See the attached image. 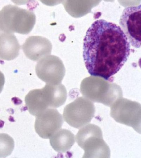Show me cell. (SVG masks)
I'll use <instances>...</instances> for the list:
<instances>
[{
    "mask_svg": "<svg viewBox=\"0 0 141 158\" xmlns=\"http://www.w3.org/2000/svg\"><path fill=\"white\" fill-rule=\"evenodd\" d=\"M130 53V43L117 24L98 19L87 31L83 57L91 76L109 80L122 68Z\"/></svg>",
    "mask_w": 141,
    "mask_h": 158,
    "instance_id": "obj_1",
    "label": "cell"
},
{
    "mask_svg": "<svg viewBox=\"0 0 141 158\" xmlns=\"http://www.w3.org/2000/svg\"><path fill=\"white\" fill-rule=\"evenodd\" d=\"M67 98V90L64 85L46 84L42 89L29 92L25 98V105L29 113L36 116L48 109L62 106Z\"/></svg>",
    "mask_w": 141,
    "mask_h": 158,
    "instance_id": "obj_2",
    "label": "cell"
},
{
    "mask_svg": "<svg viewBox=\"0 0 141 158\" xmlns=\"http://www.w3.org/2000/svg\"><path fill=\"white\" fill-rule=\"evenodd\" d=\"M92 77L84 79L81 84L80 91L84 97L111 107L116 100L123 97L122 89L118 85L99 77Z\"/></svg>",
    "mask_w": 141,
    "mask_h": 158,
    "instance_id": "obj_3",
    "label": "cell"
},
{
    "mask_svg": "<svg viewBox=\"0 0 141 158\" xmlns=\"http://www.w3.org/2000/svg\"><path fill=\"white\" fill-rule=\"evenodd\" d=\"M36 21V15L31 11L8 5L0 10V31L28 34L34 28Z\"/></svg>",
    "mask_w": 141,
    "mask_h": 158,
    "instance_id": "obj_4",
    "label": "cell"
},
{
    "mask_svg": "<svg viewBox=\"0 0 141 158\" xmlns=\"http://www.w3.org/2000/svg\"><path fill=\"white\" fill-rule=\"evenodd\" d=\"M81 128L76 139L78 145L84 150L83 158H110L111 151L104 140L101 128L94 124Z\"/></svg>",
    "mask_w": 141,
    "mask_h": 158,
    "instance_id": "obj_5",
    "label": "cell"
},
{
    "mask_svg": "<svg viewBox=\"0 0 141 158\" xmlns=\"http://www.w3.org/2000/svg\"><path fill=\"white\" fill-rule=\"evenodd\" d=\"M110 107V116L116 122L132 127L140 134V104L122 97L116 100Z\"/></svg>",
    "mask_w": 141,
    "mask_h": 158,
    "instance_id": "obj_6",
    "label": "cell"
},
{
    "mask_svg": "<svg viewBox=\"0 0 141 158\" xmlns=\"http://www.w3.org/2000/svg\"><path fill=\"white\" fill-rule=\"evenodd\" d=\"M95 113L92 102L84 97H79L66 105L63 116L67 124L73 128H79L90 123Z\"/></svg>",
    "mask_w": 141,
    "mask_h": 158,
    "instance_id": "obj_7",
    "label": "cell"
},
{
    "mask_svg": "<svg viewBox=\"0 0 141 158\" xmlns=\"http://www.w3.org/2000/svg\"><path fill=\"white\" fill-rule=\"evenodd\" d=\"M141 6L126 7L122 12L119 24L121 29L134 48L141 47Z\"/></svg>",
    "mask_w": 141,
    "mask_h": 158,
    "instance_id": "obj_8",
    "label": "cell"
},
{
    "mask_svg": "<svg viewBox=\"0 0 141 158\" xmlns=\"http://www.w3.org/2000/svg\"><path fill=\"white\" fill-rule=\"evenodd\" d=\"M36 117L35 131L43 139H50L63 124L62 115L55 109H48Z\"/></svg>",
    "mask_w": 141,
    "mask_h": 158,
    "instance_id": "obj_9",
    "label": "cell"
},
{
    "mask_svg": "<svg viewBox=\"0 0 141 158\" xmlns=\"http://www.w3.org/2000/svg\"><path fill=\"white\" fill-rule=\"evenodd\" d=\"M38 77L46 84L58 85L63 77V71L51 57L43 58L35 68Z\"/></svg>",
    "mask_w": 141,
    "mask_h": 158,
    "instance_id": "obj_10",
    "label": "cell"
},
{
    "mask_svg": "<svg viewBox=\"0 0 141 158\" xmlns=\"http://www.w3.org/2000/svg\"><path fill=\"white\" fill-rule=\"evenodd\" d=\"M22 49L27 57L36 62L50 52V44L42 37L29 36L23 44Z\"/></svg>",
    "mask_w": 141,
    "mask_h": 158,
    "instance_id": "obj_11",
    "label": "cell"
},
{
    "mask_svg": "<svg viewBox=\"0 0 141 158\" xmlns=\"http://www.w3.org/2000/svg\"><path fill=\"white\" fill-rule=\"evenodd\" d=\"M20 46L13 34L0 32V59L4 60H14L19 55Z\"/></svg>",
    "mask_w": 141,
    "mask_h": 158,
    "instance_id": "obj_12",
    "label": "cell"
},
{
    "mask_svg": "<svg viewBox=\"0 0 141 158\" xmlns=\"http://www.w3.org/2000/svg\"><path fill=\"white\" fill-rule=\"evenodd\" d=\"M74 134L66 129H60L50 138V144L58 152L68 151L75 143Z\"/></svg>",
    "mask_w": 141,
    "mask_h": 158,
    "instance_id": "obj_13",
    "label": "cell"
},
{
    "mask_svg": "<svg viewBox=\"0 0 141 158\" xmlns=\"http://www.w3.org/2000/svg\"><path fill=\"white\" fill-rule=\"evenodd\" d=\"M14 147L13 138L6 133H0V158H5L10 155Z\"/></svg>",
    "mask_w": 141,
    "mask_h": 158,
    "instance_id": "obj_14",
    "label": "cell"
},
{
    "mask_svg": "<svg viewBox=\"0 0 141 158\" xmlns=\"http://www.w3.org/2000/svg\"><path fill=\"white\" fill-rule=\"evenodd\" d=\"M44 4L48 6H53L59 3L60 0H39Z\"/></svg>",
    "mask_w": 141,
    "mask_h": 158,
    "instance_id": "obj_15",
    "label": "cell"
},
{
    "mask_svg": "<svg viewBox=\"0 0 141 158\" xmlns=\"http://www.w3.org/2000/svg\"><path fill=\"white\" fill-rule=\"evenodd\" d=\"M13 3L17 5H27L30 2L34 1V0H11Z\"/></svg>",
    "mask_w": 141,
    "mask_h": 158,
    "instance_id": "obj_16",
    "label": "cell"
},
{
    "mask_svg": "<svg viewBox=\"0 0 141 158\" xmlns=\"http://www.w3.org/2000/svg\"><path fill=\"white\" fill-rule=\"evenodd\" d=\"M5 82V78L4 74L0 71V94L2 93Z\"/></svg>",
    "mask_w": 141,
    "mask_h": 158,
    "instance_id": "obj_17",
    "label": "cell"
},
{
    "mask_svg": "<svg viewBox=\"0 0 141 158\" xmlns=\"http://www.w3.org/2000/svg\"><path fill=\"white\" fill-rule=\"evenodd\" d=\"M130 0H129V1ZM121 1H122V3H124V2H126V3H127V1H128V0H121Z\"/></svg>",
    "mask_w": 141,
    "mask_h": 158,
    "instance_id": "obj_18",
    "label": "cell"
}]
</instances>
